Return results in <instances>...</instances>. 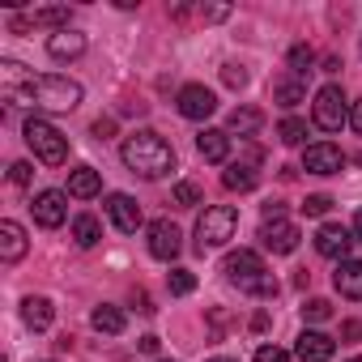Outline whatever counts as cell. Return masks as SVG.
Instances as JSON below:
<instances>
[{
	"label": "cell",
	"instance_id": "7c38bea8",
	"mask_svg": "<svg viewBox=\"0 0 362 362\" xmlns=\"http://www.w3.org/2000/svg\"><path fill=\"white\" fill-rule=\"evenodd\" d=\"M107 218L115 222L119 235H136V230H141V205H136L128 192H111V197H107Z\"/></svg>",
	"mask_w": 362,
	"mask_h": 362
},
{
	"label": "cell",
	"instance_id": "e575fe53",
	"mask_svg": "<svg viewBox=\"0 0 362 362\" xmlns=\"http://www.w3.org/2000/svg\"><path fill=\"white\" fill-rule=\"evenodd\" d=\"M256 362H290V354L277 349V345H260V349H256Z\"/></svg>",
	"mask_w": 362,
	"mask_h": 362
},
{
	"label": "cell",
	"instance_id": "d4e9b609",
	"mask_svg": "<svg viewBox=\"0 0 362 362\" xmlns=\"http://www.w3.org/2000/svg\"><path fill=\"white\" fill-rule=\"evenodd\" d=\"M69 18H73V13H69L64 5H47V9H35V13H30V26H47V30L60 35V30H69Z\"/></svg>",
	"mask_w": 362,
	"mask_h": 362
},
{
	"label": "cell",
	"instance_id": "7402d4cb",
	"mask_svg": "<svg viewBox=\"0 0 362 362\" xmlns=\"http://www.w3.org/2000/svg\"><path fill=\"white\" fill-rule=\"evenodd\" d=\"M222 184H226L230 192H252V188L260 184V175H256L252 162H230V166L222 170Z\"/></svg>",
	"mask_w": 362,
	"mask_h": 362
},
{
	"label": "cell",
	"instance_id": "d6986e66",
	"mask_svg": "<svg viewBox=\"0 0 362 362\" xmlns=\"http://www.w3.org/2000/svg\"><path fill=\"white\" fill-rule=\"evenodd\" d=\"M81 52H86V35H77V30H60V35L47 39V56L52 60H77Z\"/></svg>",
	"mask_w": 362,
	"mask_h": 362
},
{
	"label": "cell",
	"instance_id": "52a82bcc",
	"mask_svg": "<svg viewBox=\"0 0 362 362\" xmlns=\"http://www.w3.org/2000/svg\"><path fill=\"white\" fill-rule=\"evenodd\" d=\"M298 226L294 222H286V218H269L264 226H260V243L273 252V256H290L294 247H298Z\"/></svg>",
	"mask_w": 362,
	"mask_h": 362
},
{
	"label": "cell",
	"instance_id": "b9f144b4",
	"mask_svg": "<svg viewBox=\"0 0 362 362\" xmlns=\"http://www.w3.org/2000/svg\"><path fill=\"white\" fill-rule=\"evenodd\" d=\"M354 235H358V243H362V209L354 214Z\"/></svg>",
	"mask_w": 362,
	"mask_h": 362
},
{
	"label": "cell",
	"instance_id": "d590c367",
	"mask_svg": "<svg viewBox=\"0 0 362 362\" xmlns=\"http://www.w3.org/2000/svg\"><path fill=\"white\" fill-rule=\"evenodd\" d=\"M201 18L205 22H222V18H230V9L226 5H209V9H201Z\"/></svg>",
	"mask_w": 362,
	"mask_h": 362
},
{
	"label": "cell",
	"instance_id": "7bdbcfd3",
	"mask_svg": "<svg viewBox=\"0 0 362 362\" xmlns=\"http://www.w3.org/2000/svg\"><path fill=\"white\" fill-rule=\"evenodd\" d=\"M214 362H235V358H214Z\"/></svg>",
	"mask_w": 362,
	"mask_h": 362
},
{
	"label": "cell",
	"instance_id": "2e32d148",
	"mask_svg": "<svg viewBox=\"0 0 362 362\" xmlns=\"http://www.w3.org/2000/svg\"><path fill=\"white\" fill-rule=\"evenodd\" d=\"M303 98H307V81H303L298 73H281V77L273 81V103H277V107L290 111V107H298Z\"/></svg>",
	"mask_w": 362,
	"mask_h": 362
},
{
	"label": "cell",
	"instance_id": "f546056e",
	"mask_svg": "<svg viewBox=\"0 0 362 362\" xmlns=\"http://www.w3.org/2000/svg\"><path fill=\"white\" fill-rule=\"evenodd\" d=\"M166 286H170V294H179V298H184V294H192V290H197V277H192L188 269H170Z\"/></svg>",
	"mask_w": 362,
	"mask_h": 362
},
{
	"label": "cell",
	"instance_id": "60d3db41",
	"mask_svg": "<svg viewBox=\"0 0 362 362\" xmlns=\"http://www.w3.org/2000/svg\"><path fill=\"white\" fill-rule=\"evenodd\" d=\"M136 349H141V354H158V337H141Z\"/></svg>",
	"mask_w": 362,
	"mask_h": 362
},
{
	"label": "cell",
	"instance_id": "f1b7e54d",
	"mask_svg": "<svg viewBox=\"0 0 362 362\" xmlns=\"http://www.w3.org/2000/svg\"><path fill=\"white\" fill-rule=\"evenodd\" d=\"M311 64H315V52H311L307 43H298V47H290V73H298V77H307V73H311Z\"/></svg>",
	"mask_w": 362,
	"mask_h": 362
},
{
	"label": "cell",
	"instance_id": "9a60e30c",
	"mask_svg": "<svg viewBox=\"0 0 362 362\" xmlns=\"http://www.w3.org/2000/svg\"><path fill=\"white\" fill-rule=\"evenodd\" d=\"M26 230L18 226V222H0V260L5 264H18L22 256H26Z\"/></svg>",
	"mask_w": 362,
	"mask_h": 362
},
{
	"label": "cell",
	"instance_id": "ffe728a7",
	"mask_svg": "<svg viewBox=\"0 0 362 362\" xmlns=\"http://www.w3.org/2000/svg\"><path fill=\"white\" fill-rule=\"evenodd\" d=\"M22 320H26V324H30L35 332L52 328V320H56V307H52V298H39V294L22 298Z\"/></svg>",
	"mask_w": 362,
	"mask_h": 362
},
{
	"label": "cell",
	"instance_id": "836d02e7",
	"mask_svg": "<svg viewBox=\"0 0 362 362\" xmlns=\"http://www.w3.org/2000/svg\"><path fill=\"white\" fill-rule=\"evenodd\" d=\"M30 175H35V166H30V162H13V166H9V179H13L18 188H26V184H30Z\"/></svg>",
	"mask_w": 362,
	"mask_h": 362
},
{
	"label": "cell",
	"instance_id": "603a6c76",
	"mask_svg": "<svg viewBox=\"0 0 362 362\" xmlns=\"http://www.w3.org/2000/svg\"><path fill=\"white\" fill-rule=\"evenodd\" d=\"M260 124H264V115H260L256 107H235L230 119H226V132H235V136H252V132H260Z\"/></svg>",
	"mask_w": 362,
	"mask_h": 362
},
{
	"label": "cell",
	"instance_id": "4316f807",
	"mask_svg": "<svg viewBox=\"0 0 362 362\" xmlns=\"http://www.w3.org/2000/svg\"><path fill=\"white\" fill-rule=\"evenodd\" d=\"M277 141H281V145H303V141H307V119L286 115V119L277 124Z\"/></svg>",
	"mask_w": 362,
	"mask_h": 362
},
{
	"label": "cell",
	"instance_id": "4dcf8cb0",
	"mask_svg": "<svg viewBox=\"0 0 362 362\" xmlns=\"http://www.w3.org/2000/svg\"><path fill=\"white\" fill-rule=\"evenodd\" d=\"M303 320H307V324H324V320H332V303H328V298H311V303L303 307Z\"/></svg>",
	"mask_w": 362,
	"mask_h": 362
},
{
	"label": "cell",
	"instance_id": "d6a6232c",
	"mask_svg": "<svg viewBox=\"0 0 362 362\" xmlns=\"http://www.w3.org/2000/svg\"><path fill=\"white\" fill-rule=\"evenodd\" d=\"M222 81H226L230 90H243V86H247V73H243L239 64H226V69H222Z\"/></svg>",
	"mask_w": 362,
	"mask_h": 362
},
{
	"label": "cell",
	"instance_id": "f35d334b",
	"mask_svg": "<svg viewBox=\"0 0 362 362\" xmlns=\"http://www.w3.org/2000/svg\"><path fill=\"white\" fill-rule=\"evenodd\" d=\"M349 124H354V132H358V136H362V98H358V103H354V111H349Z\"/></svg>",
	"mask_w": 362,
	"mask_h": 362
},
{
	"label": "cell",
	"instance_id": "74e56055",
	"mask_svg": "<svg viewBox=\"0 0 362 362\" xmlns=\"http://www.w3.org/2000/svg\"><path fill=\"white\" fill-rule=\"evenodd\" d=\"M132 303H136V311H141V315H149V311H153V303H149V294H145V290H136V294H132Z\"/></svg>",
	"mask_w": 362,
	"mask_h": 362
},
{
	"label": "cell",
	"instance_id": "4fadbf2b",
	"mask_svg": "<svg viewBox=\"0 0 362 362\" xmlns=\"http://www.w3.org/2000/svg\"><path fill=\"white\" fill-rule=\"evenodd\" d=\"M179 226L175 222H166V218H158V222H149V256L153 260H175L179 256Z\"/></svg>",
	"mask_w": 362,
	"mask_h": 362
},
{
	"label": "cell",
	"instance_id": "e0dca14e",
	"mask_svg": "<svg viewBox=\"0 0 362 362\" xmlns=\"http://www.w3.org/2000/svg\"><path fill=\"white\" fill-rule=\"evenodd\" d=\"M332 286L341 298H362V260H341L332 273Z\"/></svg>",
	"mask_w": 362,
	"mask_h": 362
},
{
	"label": "cell",
	"instance_id": "ee69618b",
	"mask_svg": "<svg viewBox=\"0 0 362 362\" xmlns=\"http://www.w3.org/2000/svg\"><path fill=\"white\" fill-rule=\"evenodd\" d=\"M158 362H170V358H158Z\"/></svg>",
	"mask_w": 362,
	"mask_h": 362
},
{
	"label": "cell",
	"instance_id": "3957f363",
	"mask_svg": "<svg viewBox=\"0 0 362 362\" xmlns=\"http://www.w3.org/2000/svg\"><path fill=\"white\" fill-rule=\"evenodd\" d=\"M226 277L243 290V294H256V298H273L277 294V277L264 269V260L256 256V252H247V247H239V252H230L226 256Z\"/></svg>",
	"mask_w": 362,
	"mask_h": 362
},
{
	"label": "cell",
	"instance_id": "ac0fdd59",
	"mask_svg": "<svg viewBox=\"0 0 362 362\" xmlns=\"http://www.w3.org/2000/svg\"><path fill=\"white\" fill-rule=\"evenodd\" d=\"M197 149H201L205 162H226V158H230V132H222V128H205V132L197 136Z\"/></svg>",
	"mask_w": 362,
	"mask_h": 362
},
{
	"label": "cell",
	"instance_id": "f6af8a7d",
	"mask_svg": "<svg viewBox=\"0 0 362 362\" xmlns=\"http://www.w3.org/2000/svg\"><path fill=\"white\" fill-rule=\"evenodd\" d=\"M349 362H362V358H349Z\"/></svg>",
	"mask_w": 362,
	"mask_h": 362
},
{
	"label": "cell",
	"instance_id": "7a4b0ae2",
	"mask_svg": "<svg viewBox=\"0 0 362 362\" xmlns=\"http://www.w3.org/2000/svg\"><path fill=\"white\" fill-rule=\"evenodd\" d=\"M119 158H124V166H128L132 175H141V179H162V175L175 170V149H170V141L158 136V132H149V128L132 132V136L124 141Z\"/></svg>",
	"mask_w": 362,
	"mask_h": 362
},
{
	"label": "cell",
	"instance_id": "8d00e7d4",
	"mask_svg": "<svg viewBox=\"0 0 362 362\" xmlns=\"http://www.w3.org/2000/svg\"><path fill=\"white\" fill-rule=\"evenodd\" d=\"M341 337H345V341H362V324H358V320H345V324H341Z\"/></svg>",
	"mask_w": 362,
	"mask_h": 362
},
{
	"label": "cell",
	"instance_id": "484cf974",
	"mask_svg": "<svg viewBox=\"0 0 362 362\" xmlns=\"http://www.w3.org/2000/svg\"><path fill=\"white\" fill-rule=\"evenodd\" d=\"M90 324L98 328V332H107V337H115V332H124V311L119 307H94V315H90Z\"/></svg>",
	"mask_w": 362,
	"mask_h": 362
},
{
	"label": "cell",
	"instance_id": "8992f818",
	"mask_svg": "<svg viewBox=\"0 0 362 362\" xmlns=\"http://www.w3.org/2000/svg\"><path fill=\"white\" fill-rule=\"evenodd\" d=\"M311 119H315L320 132H341V128L349 124V107H345L341 86H324V90L315 94V103H311Z\"/></svg>",
	"mask_w": 362,
	"mask_h": 362
},
{
	"label": "cell",
	"instance_id": "8fae6325",
	"mask_svg": "<svg viewBox=\"0 0 362 362\" xmlns=\"http://www.w3.org/2000/svg\"><path fill=\"white\" fill-rule=\"evenodd\" d=\"M341 166H345V153L332 141H315L303 153V170H311V175H337Z\"/></svg>",
	"mask_w": 362,
	"mask_h": 362
},
{
	"label": "cell",
	"instance_id": "ba28073f",
	"mask_svg": "<svg viewBox=\"0 0 362 362\" xmlns=\"http://www.w3.org/2000/svg\"><path fill=\"white\" fill-rule=\"evenodd\" d=\"M30 209H35V222H39L43 230H56V226H64V218H69V197L56 192V188H47V192L35 197Z\"/></svg>",
	"mask_w": 362,
	"mask_h": 362
},
{
	"label": "cell",
	"instance_id": "83f0119b",
	"mask_svg": "<svg viewBox=\"0 0 362 362\" xmlns=\"http://www.w3.org/2000/svg\"><path fill=\"white\" fill-rule=\"evenodd\" d=\"M170 205H175V209H197V205H201V188H197V184H188V179H184V184H175Z\"/></svg>",
	"mask_w": 362,
	"mask_h": 362
},
{
	"label": "cell",
	"instance_id": "5b68a950",
	"mask_svg": "<svg viewBox=\"0 0 362 362\" xmlns=\"http://www.w3.org/2000/svg\"><path fill=\"white\" fill-rule=\"evenodd\" d=\"M22 132H26V145L35 149L39 162H47V166H64L69 162V136L60 128H52L47 119H26Z\"/></svg>",
	"mask_w": 362,
	"mask_h": 362
},
{
	"label": "cell",
	"instance_id": "30bf717a",
	"mask_svg": "<svg viewBox=\"0 0 362 362\" xmlns=\"http://www.w3.org/2000/svg\"><path fill=\"white\" fill-rule=\"evenodd\" d=\"M175 107H179V115H184V119H209V115L218 111V98H214V90H205V86H184Z\"/></svg>",
	"mask_w": 362,
	"mask_h": 362
},
{
	"label": "cell",
	"instance_id": "6da1fadb",
	"mask_svg": "<svg viewBox=\"0 0 362 362\" xmlns=\"http://www.w3.org/2000/svg\"><path fill=\"white\" fill-rule=\"evenodd\" d=\"M0 94L22 107H43V111H73L81 103V86L60 73H30L13 60H0Z\"/></svg>",
	"mask_w": 362,
	"mask_h": 362
},
{
	"label": "cell",
	"instance_id": "ab89813d",
	"mask_svg": "<svg viewBox=\"0 0 362 362\" xmlns=\"http://www.w3.org/2000/svg\"><path fill=\"white\" fill-rule=\"evenodd\" d=\"M111 128H115L111 119H98V124H94V136H98V141H107V136H111Z\"/></svg>",
	"mask_w": 362,
	"mask_h": 362
},
{
	"label": "cell",
	"instance_id": "44dd1931",
	"mask_svg": "<svg viewBox=\"0 0 362 362\" xmlns=\"http://www.w3.org/2000/svg\"><path fill=\"white\" fill-rule=\"evenodd\" d=\"M98 188H103V179H98L94 166H77V170H69V197L90 201V197H98Z\"/></svg>",
	"mask_w": 362,
	"mask_h": 362
},
{
	"label": "cell",
	"instance_id": "5bb4252c",
	"mask_svg": "<svg viewBox=\"0 0 362 362\" xmlns=\"http://www.w3.org/2000/svg\"><path fill=\"white\" fill-rule=\"evenodd\" d=\"M294 354H298L303 362H332V354H337V341H332L328 332H315V328H307V332L298 337Z\"/></svg>",
	"mask_w": 362,
	"mask_h": 362
},
{
	"label": "cell",
	"instance_id": "cb8c5ba5",
	"mask_svg": "<svg viewBox=\"0 0 362 362\" xmlns=\"http://www.w3.org/2000/svg\"><path fill=\"white\" fill-rule=\"evenodd\" d=\"M98 239H103L98 218H94V214H77V218H73V243H77V247H94Z\"/></svg>",
	"mask_w": 362,
	"mask_h": 362
},
{
	"label": "cell",
	"instance_id": "9c48e42d",
	"mask_svg": "<svg viewBox=\"0 0 362 362\" xmlns=\"http://www.w3.org/2000/svg\"><path fill=\"white\" fill-rule=\"evenodd\" d=\"M349 247H354V235L345 230V226H337V222H324L320 230H315V252L320 256H328V260H349Z\"/></svg>",
	"mask_w": 362,
	"mask_h": 362
},
{
	"label": "cell",
	"instance_id": "277c9868",
	"mask_svg": "<svg viewBox=\"0 0 362 362\" xmlns=\"http://www.w3.org/2000/svg\"><path fill=\"white\" fill-rule=\"evenodd\" d=\"M239 230V209L235 205H209L197 222V252H209V247H226Z\"/></svg>",
	"mask_w": 362,
	"mask_h": 362
},
{
	"label": "cell",
	"instance_id": "1f68e13d",
	"mask_svg": "<svg viewBox=\"0 0 362 362\" xmlns=\"http://www.w3.org/2000/svg\"><path fill=\"white\" fill-rule=\"evenodd\" d=\"M328 209H332V197H324V192H315V197L303 201V214H307V218H324Z\"/></svg>",
	"mask_w": 362,
	"mask_h": 362
}]
</instances>
